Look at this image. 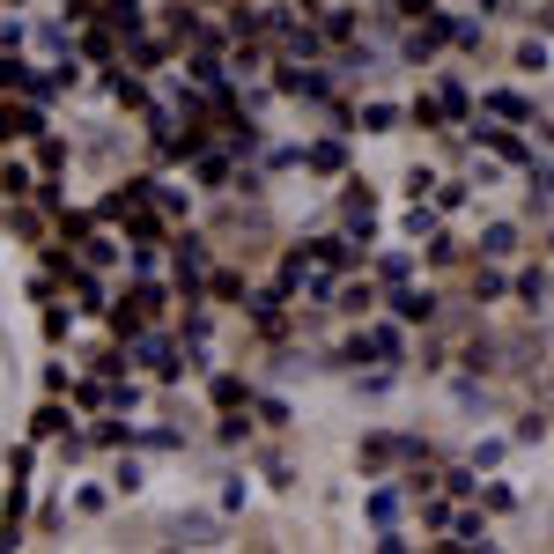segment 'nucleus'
Here are the masks:
<instances>
[{
    "label": "nucleus",
    "mask_w": 554,
    "mask_h": 554,
    "mask_svg": "<svg viewBox=\"0 0 554 554\" xmlns=\"http://www.w3.org/2000/svg\"><path fill=\"white\" fill-rule=\"evenodd\" d=\"M207 399H215V422H222V414H252L259 407V392L244 385L237 370H207Z\"/></svg>",
    "instance_id": "nucleus-4"
},
{
    "label": "nucleus",
    "mask_w": 554,
    "mask_h": 554,
    "mask_svg": "<svg viewBox=\"0 0 554 554\" xmlns=\"http://www.w3.org/2000/svg\"><path fill=\"white\" fill-rule=\"evenodd\" d=\"M547 60H554L547 37H525V45H518V74H547Z\"/></svg>",
    "instance_id": "nucleus-9"
},
{
    "label": "nucleus",
    "mask_w": 554,
    "mask_h": 554,
    "mask_svg": "<svg viewBox=\"0 0 554 554\" xmlns=\"http://www.w3.org/2000/svg\"><path fill=\"white\" fill-rule=\"evenodd\" d=\"M399 126H414V111L392 104V97H370V104L355 111V133H399Z\"/></svg>",
    "instance_id": "nucleus-7"
},
{
    "label": "nucleus",
    "mask_w": 554,
    "mask_h": 554,
    "mask_svg": "<svg viewBox=\"0 0 554 554\" xmlns=\"http://www.w3.org/2000/svg\"><path fill=\"white\" fill-rule=\"evenodd\" d=\"M473 259H503V266H518V222H481V244H473Z\"/></svg>",
    "instance_id": "nucleus-8"
},
{
    "label": "nucleus",
    "mask_w": 554,
    "mask_h": 554,
    "mask_svg": "<svg viewBox=\"0 0 554 554\" xmlns=\"http://www.w3.org/2000/svg\"><path fill=\"white\" fill-rule=\"evenodd\" d=\"M333 355L348 362V370H362V362H377V370H392V362L407 355V326H399L392 311H377V318H362V326H355L348 340H340Z\"/></svg>",
    "instance_id": "nucleus-1"
},
{
    "label": "nucleus",
    "mask_w": 554,
    "mask_h": 554,
    "mask_svg": "<svg viewBox=\"0 0 554 554\" xmlns=\"http://www.w3.org/2000/svg\"><path fill=\"white\" fill-rule=\"evenodd\" d=\"M481 119H503V126H525L532 133V97H518V89H481Z\"/></svg>",
    "instance_id": "nucleus-6"
},
{
    "label": "nucleus",
    "mask_w": 554,
    "mask_h": 554,
    "mask_svg": "<svg viewBox=\"0 0 554 554\" xmlns=\"http://www.w3.org/2000/svg\"><path fill=\"white\" fill-rule=\"evenodd\" d=\"M525 185L540 193V207H554V156H547V163H532V178H525Z\"/></svg>",
    "instance_id": "nucleus-10"
},
{
    "label": "nucleus",
    "mask_w": 554,
    "mask_h": 554,
    "mask_svg": "<svg viewBox=\"0 0 554 554\" xmlns=\"http://www.w3.org/2000/svg\"><path fill=\"white\" fill-rule=\"evenodd\" d=\"M303 170H311V178H348V133L326 126L318 141H303Z\"/></svg>",
    "instance_id": "nucleus-3"
},
{
    "label": "nucleus",
    "mask_w": 554,
    "mask_h": 554,
    "mask_svg": "<svg viewBox=\"0 0 554 554\" xmlns=\"http://www.w3.org/2000/svg\"><path fill=\"white\" fill-rule=\"evenodd\" d=\"M422 458H429V451L414 444V436H370V444L355 451V466H362V473H392V466H422Z\"/></svg>",
    "instance_id": "nucleus-2"
},
{
    "label": "nucleus",
    "mask_w": 554,
    "mask_h": 554,
    "mask_svg": "<svg viewBox=\"0 0 554 554\" xmlns=\"http://www.w3.org/2000/svg\"><path fill=\"white\" fill-rule=\"evenodd\" d=\"M385 311L399 318V326H429V318H436V289H429V281H407V289L385 296Z\"/></svg>",
    "instance_id": "nucleus-5"
}]
</instances>
